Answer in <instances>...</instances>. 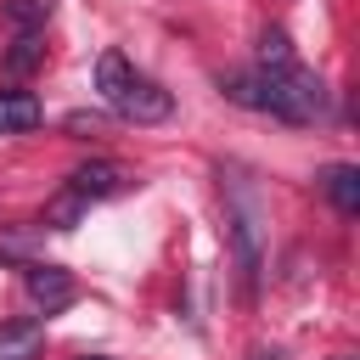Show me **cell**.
<instances>
[{"mask_svg": "<svg viewBox=\"0 0 360 360\" xmlns=\"http://www.w3.org/2000/svg\"><path fill=\"white\" fill-rule=\"evenodd\" d=\"M96 90H101V101H107L118 118H129V124H163V118L174 112V96H169L158 79L135 73L124 51H101V56H96Z\"/></svg>", "mask_w": 360, "mask_h": 360, "instance_id": "1", "label": "cell"}, {"mask_svg": "<svg viewBox=\"0 0 360 360\" xmlns=\"http://www.w3.org/2000/svg\"><path fill=\"white\" fill-rule=\"evenodd\" d=\"M231 236H236V264H242V281H248V292H253V281H259V197L248 191V186H231Z\"/></svg>", "mask_w": 360, "mask_h": 360, "instance_id": "2", "label": "cell"}, {"mask_svg": "<svg viewBox=\"0 0 360 360\" xmlns=\"http://www.w3.org/2000/svg\"><path fill=\"white\" fill-rule=\"evenodd\" d=\"M22 292H28L34 309L56 315V309L73 304V276H68L62 264H28V270H22Z\"/></svg>", "mask_w": 360, "mask_h": 360, "instance_id": "3", "label": "cell"}, {"mask_svg": "<svg viewBox=\"0 0 360 360\" xmlns=\"http://www.w3.org/2000/svg\"><path fill=\"white\" fill-rule=\"evenodd\" d=\"M124 169L118 163H107V158H96V163H79L73 174H68V191H79L84 202H96V197H112V191H124Z\"/></svg>", "mask_w": 360, "mask_h": 360, "instance_id": "4", "label": "cell"}, {"mask_svg": "<svg viewBox=\"0 0 360 360\" xmlns=\"http://www.w3.org/2000/svg\"><path fill=\"white\" fill-rule=\"evenodd\" d=\"M45 349V321L22 315V321H0V360H39Z\"/></svg>", "mask_w": 360, "mask_h": 360, "instance_id": "5", "label": "cell"}, {"mask_svg": "<svg viewBox=\"0 0 360 360\" xmlns=\"http://www.w3.org/2000/svg\"><path fill=\"white\" fill-rule=\"evenodd\" d=\"M315 186L332 197L338 214H360V169H354V163H326Z\"/></svg>", "mask_w": 360, "mask_h": 360, "instance_id": "6", "label": "cell"}, {"mask_svg": "<svg viewBox=\"0 0 360 360\" xmlns=\"http://www.w3.org/2000/svg\"><path fill=\"white\" fill-rule=\"evenodd\" d=\"M39 118L45 112H39V101L28 90H0V135H28Z\"/></svg>", "mask_w": 360, "mask_h": 360, "instance_id": "7", "label": "cell"}, {"mask_svg": "<svg viewBox=\"0 0 360 360\" xmlns=\"http://www.w3.org/2000/svg\"><path fill=\"white\" fill-rule=\"evenodd\" d=\"M45 62V28H17V39H11V51L0 56V68L17 79V73H34Z\"/></svg>", "mask_w": 360, "mask_h": 360, "instance_id": "8", "label": "cell"}, {"mask_svg": "<svg viewBox=\"0 0 360 360\" xmlns=\"http://www.w3.org/2000/svg\"><path fill=\"white\" fill-rule=\"evenodd\" d=\"M84 208H90V202H84L79 191H68V186H62V191L45 202V225H51V231H73V225L84 219Z\"/></svg>", "mask_w": 360, "mask_h": 360, "instance_id": "9", "label": "cell"}, {"mask_svg": "<svg viewBox=\"0 0 360 360\" xmlns=\"http://www.w3.org/2000/svg\"><path fill=\"white\" fill-rule=\"evenodd\" d=\"M287 62H298V56H292V39H287L281 28H264V34H259V73H276V68H287Z\"/></svg>", "mask_w": 360, "mask_h": 360, "instance_id": "10", "label": "cell"}, {"mask_svg": "<svg viewBox=\"0 0 360 360\" xmlns=\"http://www.w3.org/2000/svg\"><path fill=\"white\" fill-rule=\"evenodd\" d=\"M51 6L56 0H6V17H11V28H45Z\"/></svg>", "mask_w": 360, "mask_h": 360, "instance_id": "11", "label": "cell"}, {"mask_svg": "<svg viewBox=\"0 0 360 360\" xmlns=\"http://www.w3.org/2000/svg\"><path fill=\"white\" fill-rule=\"evenodd\" d=\"M248 360H281V354H276V349H253Z\"/></svg>", "mask_w": 360, "mask_h": 360, "instance_id": "12", "label": "cell"}, {"mask_svg": "<svg viewBox=\"0 0 360 360\" xmlns=\"http://www.w3.org/2000/svg\"><path fill=\"white\" fill-rule=\"evenodd\" d=\"M79 360H107V354H79Z\"/></svg>", "mask_w": 360, "mask_h": 360, "instance_id": "13", "label": "cell"}, {"mask_svg": "<svg viewBox=\"0 0 360 360\" xmlns=\"http://www.w3.org/2000/svg\"><path fill=\"white\" fill-rule=\"evenodd\" d=\"M338 360H349V354H338Z\"/></svg>", "mask_w": 360, "mask_h": 360, "instance_id": "14", "label": "cell"}]
</instances>
